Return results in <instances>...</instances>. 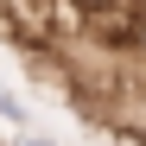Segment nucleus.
<instances>
[{"mask_svg":"<svg viewBox=\"0 0 146 146\" xmlns=\"http://www.w3.org/2000/svg\"><path fill=\"white\" fill-rule=\"evenodd\" d=\"M19 146H57V140H44V133H26V140H19Z\"/></svg>","mask_w":146,"mask_h":146,"instance_id":"nucleus-2","label":"nucleus"},{"mask_svg":"<svg viewBox=\"0 0 146 146\" xmlns=\"http://www.w3.org/2000/svg\"><path fill=\"white\" fill-rule=\"evenodd\" d=\"M140 44H146V32H140Z\"/></svg>","mask_w":146,"mask_h":146,"instance_id":"nucleus-3","label":"nucleus"},{"mask_svg":"<svg viewBox=\"0 0 146 146\" xmlns=\"http://www.w3.org/2000/svg\"><path fill=\"white\" fill-rule=\"evenodd\" d=\"M0 127H26V102H19L7 83H0Z\"/></svg>","mask_w":146,"mask_h":146,"instance_id":"nucleus-1","label":"nucleus"}]
</instances>
